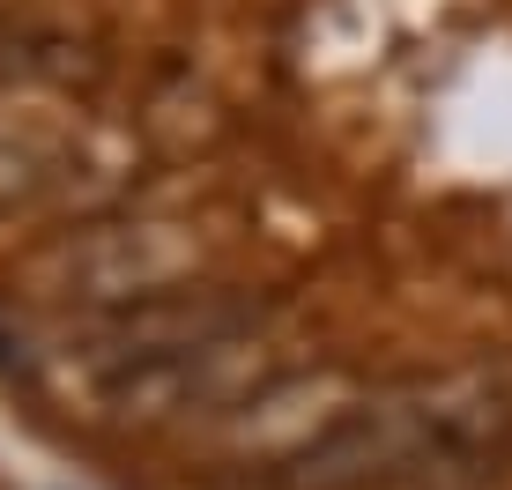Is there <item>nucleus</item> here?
Instances as JSON below:
<instances>
[{"label":"nucleus","instance_id":"obj_1","mask_svg":"<svg viewBox=\"0 0 512 490\" xmlns=\"http://www.w3.org/2000/svg\"><path fill=\"white\" fill-rule=\"evenodd\" d=\"M505 446H512V364H468V372L364 394L268 490H379V483H416V476H453V468L498 461Z\"/></svg>","mask_w":512,"mask_h":490},{"label":"nucleus","instance_id":"obj_2","mask_svg":"<svg viewBox=\"0 0 512 490\" xmlns=\"http://www.w3.org/2000/svg\"><path fill=\"white\" fill-rule=\"evenodd\" d=\"M275 364H282L275 327L253 312V320L223 327V335L193 342L179 357H156V364H134V372H119V379H97V401H104L112 424H141V431H156V424H223L238 401H253L268 379H282Z\"/></svg>","mask_w":512,"mask_h":490},{"label":"nucleus","instance_id":"obj_3","mask_svg":"<svg viewBox=\"0 0 512 490\" xmlns=\"http://www.w3.org/2000/svg\"><path fill=\"white\" fill-rule=\"evenodd\" d=\"M208 260V238L179 216H127V223H97L82 231L75 245L60 253V290L75 305H104L112 312H134V305H156V297H186L193 275Z\"/></svg>","mask_w":512,"mask_h":490},{"label":"nucleus","instance_id":"obj_4","mask_svg":"<svg viewBox=\"0 0 512 490\" xmlns=\"http://www.w3.org/2000/svg\"><path fill=\"white\" fill-rule=\"evenodd\" d=\"M357 387H349L342 372H297V379H268L253 401H238L223 424H208V446H216V461L231 468H253V476H282L290 461H305L312 446L327 439L334 424H342L349 409H357Z\"/></svg>","mask_w":512,"mask_h":490},{"label":"nucleus","instance_id":"obj_5","mask_svg":"<svg viewBox=\"0 0 512 490\" xmlns=\"http://www.w3.org/2000/svg\"><path fill=\"white\" fill-rule=\"evenodd\" d=\"M30 179H38V156H30L23 142H8V134H0V208H8L15 194H23Z\"/></svg>","mask_w":512,"mask_h":490}]
</instances>
